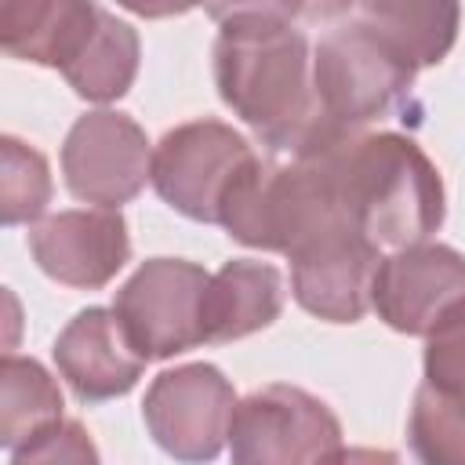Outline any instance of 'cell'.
<instances>
[{"label": "cell", "instance_id": "1", "mask_svg": "<svg viewBox=\"0 0 465 465\" xmlns=\"http://www.w3.org/2000/svg\"><path fill=\"white\" fill-rule=\"evenodd\" d=\"M305 4H229L211 7L218 22L214 84L218 98L258 134L269 153H312L338 131L312 87V47L298 18Z\"/></svg>", "mask_w": 465, "mask_h": 465}, {"label": "cell", "instance_id": "2", "mask_svg": "<svg viewBox=\"0 0 465 465\" xmlns=\"http://www.w3.org/2000/svg\"><path fill=\"white\" fill-rule=\"evenodd\" d=\"M334 167L349 225L378 251L429 243L443 225L447 196L440 167L411 134H341L334 142Z\"/></svg>", "mask_w": 465, "mask_h": 465}, {"label": "cell", "instance_id": "3", "mask_svg": "<svg viewBox=\"0 0 465 465\" xmlns=\"http://www.w3.org/2000/svg\"><path fill=\"white\" fill-rule=\"evenodd\" d=\"M0 47L11 58L58 69L87 102H116L138 76V29L102 4L4 0Z\"/></svg>", "mask_w": 465, "mask_h": 465}, {"label": "cell", "instance_id": "4", "mask_svg": "<svg viewBox=\"0 0 465 465\" xmlns=\"http://www.w3.org/2000/svg\"><path fill=\"white\" fill-rule=\"evenodd\" d=\"M309 15L323 22L312 44L320 109L338 131L360 134L411 94L418 69L356 4H320L309 7Z\"/></svg>", "mask_w": 465, "mask_h": 465}, {"label": "cell", "instance_id": "5", "mask_svg": "<svg viewBox=\"0 0 465 465\" xmlns=\"http://www.w3.org/2000/svg\"><path fill=\"white\" fill-rule=\"evenodd\" d=\"M338 450V414L298 385L272 381L236 403L229 425L232 465H327Z\"/></svg>", "mask_w": 465, "mask_h": 465}, {"label": "cell", "instance_id": "6", "mask_svg": "<svg viewBox=\"0 0 465 465\" xmlns=\"http://www.w3.org/2000/svg\"><path fill=\"white\" fill-rule=\"evenodd\" d=\"M258 160L251 142L214 116L171 127L153 149V189L178 214L218 225L236 178Z\"/></svg>", "mask_w": 465, "mask_h": 465}, {"label": "cell", "instance_id": "7", "mask_svg": "<svg viewBox=\"0 0 465 465\" xmlns=\"http://www.w3.org/2000/svg\"><path fill=\"white\" fill-rule=\"evenodd\" d=\"M236 389L214 363H182L160 371L142 400V421L153 443L178 465H211L229 443Z\"/></svg>", "mask_w": 465, "mask_h": 465}, {"label": "cell", "instance_id": "8", "mask_svg": "<svg viewBox=\"0 0 465 465\" xmlns=\"http://www.w3.org/2000/svg\"><path fill=\"white\" fill-rule=\"evenodd\" d=\"M211 272L185 258H149L116 291L113 312L145 360H171L203 345V294Z\"/></svg>", "mask_w": 465, "mask_h": 465}, {"label": "cell", "instance_id": "9", "mask_svg": "<svg viewBox=\"0 0 465 465\" xmlns=\"http://www.w3.org/2000/svg\"><path fill=\"white\" fill-rule=\"evenodd\" d=\"M62 174L76 200L120 211L153 182V145L134 116L94 109L73 120L62 142Z\"/></svg>", "mask_w": 465, "mask_h": 465}, {"label": "cell", "instance_id": "10", "mask_svg": "<svg viewBox=\"0 0 465 465\" xmlns=\"http://www.w3.org/2000/svg\"><path fill=\"white\" fill-rule=\"evenodd\" d=\"M291 258V294L294 302L327 323H356L371 309L374 276L381 265V251L341 225L305 240Z\"/></svg>", "mask_w": 465, "mask_h": 465}, {"label": "cell", "instance_id": "11", "mask_svg": "<svg viewBox=\"0 0 465 465\" xmlns=\"http://www.w3.org/2000/svg\"><path fill=\"white\" fill-rule=\"evenodd\" d=\"M465 302V254L447 243H418L381 258L371 309L396 334L425 338Z\"/></svg>", "mask_w": 465, "mask_h": 465}, {"label": "cell", "instance_id": "12", "mask_svg": "<svg viewBox=\"0 0 465 465\" xmlns=\"http://www.w3.org/2000/svg\"><path fill=\"white\" fill-rule=\"evenodd\" d=\"M29 254L44 276L76 287H105L131 258V236L120 211L69 207L29 225Z\"/></svg>", "mask_w": 465, "mask_h": 465}, {"label": "cell", "instance_id": "13", "mask_svg": "<svg viewBox=\"0 0 465 465\" xmlns=\"http://www.w3.org/2000/svg\"><path fill=\"white\" fill-rule=\"evenodd\" d=\"M51 352L62 381L80 403H105L127 396L149 363L127 338L120 316L105 305L80 309L62 327Z\"/></svg>", "mask_w": 465, "mask_h": 465}, {"label": "cell", "instance_id": "14", "mask_svg": "<svg viewBox=\"0 0 465 465\" xmlns=\"http://www.w3.org/2000/svg\"><path fill=\"white\" fill-rule=\"evenodd\" d=\"M283 272L269 262H225L203 294V345H222L265 331L283 309Z\"/></svg>", "mask_w": 465, "mask_h": 465}, {"label": "cell", "instance_id": "15", "mask_svg": "<svg viewBox=\"0 0 465 465\" xmlns=\"http://www.w3.org/2000/svg\"><path fill=\"white\" fill-rule=\"evenodd\" d=\"M62 389L33 356L7 352L0 360V443L18 450L62 421Z\"/></svg>", "mask_w": 465, "mask_h": 465}, {"label": "cell", "instance_id": "16", "mask_svg": "<svg viewBox=\"0 0 465 465\" xmlns=\"http://www.w3.org/2000/svg\"><path fill=\"white\" fill-rule=\"evenodd\" d=\"M363 18H371L392 47L414 65H436L450 54L458 40L461 7L458 4H425V0H363L356 4Z\"/></svg>", "mask_w": 465, "mask_h": 465}, {"label": "cell", "instance_id": "17", "mask_svg": "<svg viewBox=\"0 0 465 465\" xmlns=\"http://www.w3.org/2000/svg\"><path fill=\"white\" fill-rule=\"evenodd\" d=\"M407 440L418 465H465V400L421 381L414 389Z\"/></svg>", "mask_w": 465, "mask_h": 465}, {"label": "cell", "instance_id": "18", "mask_svg": "<svg viewBox=\"0 0 465 465\" xmlns=\"http://www.w3.org/2000/svg\"><path fill=\"white\" fill-rule=\"evenodd\" d=\"M51 203V167L40 149L4 134L0 138V222H36Z\"/></svg>", "mask_w": 465, "mask_h": 465}, {"label": "cell", "instance_id": "19", "mask_svg": "<svg viewBox=\"0 0 465 465\" xmlns=\"http://www.w3.org/2000/svg\"><path fill=\"white\" fill-rule=\"evenodd\" d=\"M425 385L465 400V302L425 334Z\"/></svg>", "mask_w": 465, "mask_h": 465}, {"label": "cell", "instance_id": "20", "mask_svg": "<svg viewBox=\"0 0 465 465\" xmlns=\"http://www.w3.org/2000/svg\"><path fill=\"white\" fill-rule=\"evenodd\" d=\"M11 465H102L91 432L80 421H58L11 454Z\"/></svg>", "mask_w": 465, "mask_h": 465}, {"label": "cell", "instance_id": "21", "mask_svg": "<svg viewBox=\"0 0 465 465\" xmlns=\"http://www.w3.org/2000/svg\"><path fill=\"white\" fill-rule=\"evenodd\" d=\"M327 465H400V454L385 447H341Z\"/></svg>", "mask_w": 465, "mask_h": 465}]
</instances>
